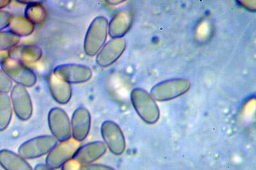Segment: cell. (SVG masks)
I'll list each match as a JSON object with an SVG mask.
<instances>
[{
    "mask_svg": "<svg viewBox=\"0 0 256 170\" xmlns=\"http://www.w3.org/2000/svg\"><path fill=\"white\" fill-rule=\"evenodd\" d=\"M90 112L84 107H80L73 112L70 128L72 138L80 142L88 137L90 130Z\"/></svg>",
    "mask_w": 256,
    "mask_h": 170,
    "instance_id": "12",
    "label": "cell"
},
{
    "mask_svg": "<svg viewBox=\"0 0 256 170\" xmlns=\"http://www.w3.org/2000/svg\"><path fill=\"white\" fill-rule=\"evenodd\" d=\"M34 170H54L46 164H36Z\"/></svg>",
    "mask_w": 256,
    "mask_h": 170,
    "instance_id": "26",
    "label": "cell"
},
{
    "mask_svg": "<svg viewBox=\"0 0 256 170\" xmlns=\"http://www.w3.org/2000/svg\"><path fill=\"white\" fill-rule=\"evenodd\" d=\"M126 46V43L122 38H112L98 52L96 62L102 68L112 65L122 55Z\"/></svg>",
    "mask_w": 256,
    "mask_h": 170,
    "instance_id": "11",
    "label": "cell"
},
{
    "mask_svg": "<svg viewBox=\"0 0 256 170\" xmlns=\"http://www.w3.org/2000/svg\"><path fill=\"white\" fill-rule=\"evenodd\" d=\"M83 170H116L110 166L100 164H90L84 165Z\"/></svg>",
    "mask_w": 256,
    "mask_h": 170,
    "instance_id": "25",
    "label": "cell"
},
{
    "mask_svg": "<svg viewBox=\"0 0 256 170\" xmlns=\"http://www.w3.org/2000/svg\"><path fill=\"white\" fill-rule=\"evenodd\" d=\"M8 27L10 32L20 38L30 35L34 30V24L22 16L12 17Z\"/></svg>",
    "mask_w": 256,
    "mask_h": 170,
    "instance_id": "18",
    "label": "cell"
},
{
    "mask_svg": "<svg viewBox=\"0 0 256 170\" xmlns=\"http://www.w3.org/2000/svg\"><path fill=\"white\" fill-rule=\"evenodd\" d=\"M8 57L16 61L22 62H35L40 60L42 50L35 45L16 46L8 50Z\"/></svg>",
    "mask_w": 256,
    "mask_h": 170,
    "instance_id": "16",
    "label": "cell"
},
{
    "mask_svg": "<svg viewBox=\"0 0 256 170\" xmlns=\"http://www.w3.org/2000/svg\"><path fill=\"white\" fill-rule=\"evenodd\" d=\"M100 132L104 143L111 152L116 156L122 154L126 148V140L120 126L114 122L105 121L102 124Z\"/></svg>",
    "mask_w": 256,
    "mask_h": 170,
    "instance_id": "7",
    "label": "cell"
},
{
    "mask_svg": "<svg viewBox=\"0 0 256 170\" xmlns=\"http://www.w3.org/2000/svg\"><path fill=\"white\" fill-rule=\"evenodd\" d=\"M80 146V142L73 138L57 144L48 154L46 164L54 170L60 168L68 160H72Z\"/></svg>",
    "mask_w": 256,
    "mask_h": 170,
    "instance_id": "6",
    "label": "cell"
},
{
    "mask_svg": "<svg viewBox=\"0 0 256 170\" xmlns=\"http://www.w3.org/2000/svg\"><path fill=\"white\" fill-rule=\"evenodd\" d=\"M12 105L8 94L0 93V132L8 128L12 116Z\"/></svg>",
    "mask_w": 256,
    "mask_h": 170,
    "instance_id": "19",
    "label": "cell"
},
{
    "mask_svg": "<svg viewBox=\"0 0 256 170\" xmlns=\"http://www.w3.org/2000/svg\"><path fill=\"white\" fill-rule=\"evenodd\" d=\"M12 17L10 13L0 10V32L8 27Z\"/></svg>",
    "mask_w": 256,
    "mask_h": 170,
    "instance_id": "23",
    "label": "cell"
},
{
    "mask_svg": "<svg viewBox=\"0 0 256 170\" xmlns=\"http://www.w3.org/2000/svg\"><path fill=\"white\" fill-rule=\"evenodd\" d=\"M58 144L54 136H40L28 140L18 148V154L25 160H32L47 155Z\"/></svg>",
    "mask_w": 256,
    "mask_h": 170,
    "instance_id": "3",
    "label": "cell"
},
{
    "mask_svg": "<svg viewBox=\"0 0 256 170\" xmlns=\"http://www.w3.org/2000/svg\"><path fill=\"white\" fill-rule=\"evenodd\" d=\"M0 165L6 170H34L25 158L6 149L0 150Z\"/></svg>",
    "mask_w": 256,
    "mask_h": 170,
    "instance_id": "17",
    "label": "cell"
},
{
    "mask_svg": "<svg viewBox=\"0 0 256 170\" xmlns=\"http://www.w3.org/2000/svg\"><path fill=\"white\" fill-rule=\"evenodd\" d=\"M8 57V52H0V65Z\"/></svg>",
    "mask_w": 256,
    "mask_h": 170,
    "instance_id": "27",
    "label": "cell"
},
{
    "mask_svg": "<svg viewBox=\"0 0 256 170\" xmlns=\"http://www.w3.org/2000/svg\"><path fill=\"white\" fill-rule=\"evenodd\" d=\"M108 22L106 18L100 16L91 22L84 40V50L88 56H94L104 45L108 33Z\"/></svg>",
    "mask_w": 256,
    "mask_h": 170,
    "instance_id": "2",
    "label": "cell"
},
{
    "mask_svg": "<svg viewBox=\"0 0 256 170\" xmlns=\"http://www.w3.org/2000/svg\"><path fill=\"white\" fill-rule=\"evenodd\" d=\"M2 70L12 81L24 87H31L36 82V74L22 62L6 58L1 64Z\"/></svg>",
    "mask_w": 256,
    "mask_h": 170,
    "instance_id": "5",
    "label": "cell"
},
{
    "mask_svg": "<svg viewBox=\"0 0 256 170\" xmlns=\"http://www.w3.org/2000/svg\"><path fill=\"white\" fill-rule=\"evenodd\" d=\"M190 87L188 80L172 79L166 80L155 85L150 91L154 100L166 101L180 97L186 92Z\"/></svg>",
    "mask_w": 256,
    "mask_h": 170,
    "instance_id": "4",
    "label": "cell"
},
{
    "mask_svg": "<svg viewBox=\"0 0 256 170\" xmlns=\"http://www.w3.org/2000/svg\"><path fill=\"white\" fill-rule=\"evenodd\" d=\"M10 1L9 0H0V10L2 8H6L8 4H10Z\"/></svg>",
    "mask_w": 256,
    "mask_h": 170,
    "instance_id": "28",
    "label": "cell"
},
{
    "mask_svg": "<svg viewBox=\"0 0 256 170\" xmlns=\"http://www.w3.org/2000/svg\"><path fill=\"white\" fill-rule=\"evenodd\" d=\"M20 38L12 32H0V52H6L18 46Z\"/></svg>",
    "mask_w": 256,
    "mask_h": 170,
    "instance_id": "21",
    "label": "cell"
},
{
    "mask_svg": "<svg viewBox=\"0 0 256 170\" xmlns=\"http://www.w3.org/2000/svg\"><path fill=\"white\" fill-rule=\"evenodd\" d=\"M10 100L16 116L22 120H28L33 114L30 96L24 86L16 84L11 90Z\"/></svg>",
    "mask_w": 256,
    "mask_h": 170,
    "instance_id": "9",
    "label": "cell"
},
{
    "mask_svg": "<svg viewBox=\"0 0 256 170\" xmlns=\"http://www.w3.org/2000/svg\"><path fill=\"white\" fill-rule=\"evenodd\" d=\"M48 124L52 136L58 141H66L72 137L70 121L67 112L60 108H54L48 114Z\"/></svg>",
    "mask_w": 256,
    "mask_h": 170,
    "instance_id": "8",
    "label": "cell"
},
{
    "mask_svg": "<svg viewBox=\"0 0 256 170\" xmlns=\"http://www.w3.org/2000/svg\"><path fill=\"white\" fill-rule=\"evenodd\" d=\"M132 14L122 10L114 16L108 24V30L112 38H121L127 33L132 26Z\"/></svg>",
    "mask_w": 256,
    "mask_h": 170,
    "instance_id": "15",
    "label": "cell"
},
{
    "mask_svg": "<svg viewBox=\"0 0 256 170\" xmlns=\"http://www.w3.org/2000/svg\"><path fill=\"white\" fill-rule=\"evenodd\" d=\"M131 100L134 110L145 122L154 124L160 118V110L156 101L145 90L136 88L132 92Z\"/></svg>",
    "mask_w": 256,
    "mask_h": 170,
    "instance_id": "1",
    "label": "cell"
},
{
    "mask_svg": "<svg viewBox=\"0 0 256 170\" xmlns=\"http://www.w3.org/2000/svg\"><path fill=\"white\" fill-rule=\"evenodd\" d=\"M45 9L38 2H32L31 4H28L25 10V18L30 20L33 24L42 22L45 18Z\"/></svg>",
    "mask_w": 256,
    "mask_h": 170,
    "instance_id": "20",
    "label": "cell"
},
{
    "mask_svg": "<svg viewBox=\"0 0 256 170\" xmlns=\"http://www.w3.org/2000/svg\"><path fill=\"white\" fill-rule=\"evenodd\" d=\"M84 165L77 162V160L72 158L66 162L62 166V170H83Z\"/></svg>",
    "mask_w": 256,
    "mask_h": 170,
    "instance_id": "24",
    "label": "cell"
},
{
    "mask_svg": "<svg viewBox=\"0 0 256 170\" xmlns=\"http://www.w3.org/2000/svg\"><path fill=\"white\" fill-rule=\"evenodd\" d=\"M13 88L12 81L4 71L0 68V93L8 94Z\"/></svg>",
    "mask_w": 256,
    "mask_h": 170,
    "instance_id": "22",
    "label": "cell"
},
{
    "mask_svg": "<svg viewBox=\"0 0 256 170\" xmlns=\"http://www.w3.org/2000/svg\"><path fill=\"white\" fill-rule=\"evenodd\" d=\"M54 72L70 84L86 82L92 76V71L88 66L73 64L57 66Z\"/></svg>",
    "mask_w": 256,
    "mask_h": 170,
    "instance_id": "10",
    "label": "cell"
},
{
    "mask_svg": "<svg viewBox=\"0 0 256 170\" xmlns=\"http://www.w3.org/2000/svg\"><path fill=\"white\" fill-rule=\"evenodd\" d=\"M48 86L52 98L59 104H67L72 98V89L70 84L54 72L50 73L48 76Z\"/></svg>",
    "mask_w": 256,
    "mask_h": 170,
    "instance_id": "14",
    "label": "cell"
},
{
    "mask_svg": "<svg viewBox=\"0 0 256 170\" xmlns=\"http://www.w3.org/2000/svg\"><path fill=\"white\" fill-rule=\"evenodd\" d=\"M107 146L104 142L98 141L90 142L84 146H80L72 158L82 164L88 165L104 155L106 152Z\"/></svg>",
    "mask_w": 256,
    "mask_h": 170,
    "instance_id": "13",
    "label": "cell"
}]
</instances>
